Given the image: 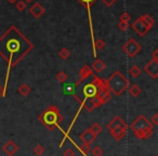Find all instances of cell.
Listing matches in <instances>:
<instances>
[{"label":"cell","mask_w":158,"mask_h":156,"mask_svg":"<svg viewBox=\"0 0 158 156\" xmlns=\"http://www.w3.org/2000/svg\"><path fill=\"white\" fill-rule=\"evenodd\" d=\"M34 49V44L23 35L18 27L11 25L2 35L0 36V57L8 64L6 82L3 85L7 90L9 73L11 67H15L29 52Z\"/></svg>","instance_id":"1"},{"label":"cell","mask_w":158,"mask_h":156,"mask_svg":"<svg viewBox=\"0 0 158 156\" xmlns=\"http://www.w3.org/2000/svg\"><path fill=\"white\" fill-rule=\"evenodd\" d=\"M38 119L49 131H52L56 127H59L64 118L57 106L50 105L38 116Z\"/></svg>","instance_id":"2"},{"label":"cell","mask_w":158,"mask_h":156,"mask_svg":"<svg viewBox=\"0 0 158 156\" xmlns=\"http://www.w3.org/2000/svg\"><path fill=\"white\" fill-rule=\"evenodd\" d=\"M105 86L110 93H114L116 97H120L129 87V80L123 73L116 70L105 79Z\"/></svg>","instance_id":"3"},{"label":"cell","mask_w":158,"mask_h":156,"mask_svg":"<svg viewBox=\"0 0 158 156\" xmlns=\"http://www.w3.org/2000/svg\"><path fill=\"white\" fill-rule=\"evenodd\" d=\"M130 129L133 131L134 136L138 139H149L154 133L153 125L152 123L144 116V115H139L131 124H130Z\"/></svg>","instance_id":"4"},{"label":"cell","mask_w":158,"mask_h":156,"mask_svg":"<svg viewBox=\"0 0 158 156\" xmlns=\"http://www.w3.org/2000/svg\"><path fill=\"white\" fill-rule=\"evenodd\" d=\"M121 49H123V52H125L128 57L132 59V57H134L135 55H138L139 53L141 52L142 47H141V44H139L134 38H130V39H128L127 42L121 47Z\"/></svg>","instance_id":"5"},{"label":"cell","mask_w":158,"mask_h":156,"mask_svg":"<svg viewBox=\"0 0 158 156\" xmlns=\"http://www.w3.org/2000/svg\"><path fill=\"white\" fill-rule=\"evenodd\" d=\"M132 28H133L134 31L136 32V34H138L139 36H141V37L146 35V34L149 32V29H151L146 24H145L142 16H139V18L134 21L133 24H132Z\"/></svg>","instance_id":"6"},{"label":"cell","mask_w":158,"mask_h":156,"mask_svg":"<svg viewBox=\"0 0 158 156\" xmlns=\"http://www.w3.org/2000/svg\"><path fill=\"white\" fill-rule=\"evenodd\" d=\"M97 92H98V87H97V85L93 82V80L91 82H89V84L85 85V86L82 87V95H84L82 102H84L85 100L91 99V98H93L94 95H97ZM82 102H81V104H82Z\"/></svg>","instance_id":"7"},{"label":"cell","mask_w":158,"mask_h":156,"mask_svg":"<svg viewBox=\"0 0 158 156\" xmlns=\"http://www.w3.org/2000/svg\"><path fill=\"white\" fill-rule=\"evenodd\" d=\"M144 70L151 78L156 79L158 77V61L152 60L144 66Z\"/></svg>","instance_id":"8"},{"label":"cell","mask_w":158,"mask_h":156,"mask_svg":"<svg viewBox=\"0 0 158 156\" xmlns=\"http://www.w3.org/2000/svg\"><path fill=\"white\" fill-rule=\"evenodd\" d=\"M90 76H93V72H92V70H91V67L89 65H84L81 68H80V70H79L78 82H77L76 84H74L75 88H77V87L81 84L84 80H86L87 78H89Z\"/></svg>","instance_id":"9"},{"label":"cell","mask_w":158,"mask_h":156,"mask_svg":"<svg viewBox=\"0 0 158 156\" xmlns=\"http://www.w3.org/2000/svg\"><path fill=\"white\" fill-rule=\"evenodd\" d=\"M110 133L116 141H120L127 136V127H116L110 129Z\"/></svg>","instance_id":"10"},{"label":"cell","mask_w":158,"mask_h":156,"mask_svg":"<svg viewBox=\"0 0 158 156\" xmlns=\"http://www.w3.org/2000/svg\"><path fill=\"white\" fill-rule=\"evenodd\" d=\"M44 11H46V9H44L39 2H35L31 8H29V13L36 19H39L40 16L44 13Z\"/></svg>","instance_id":"11"},{"label":"cell","mask_w":158,"mask_h":156,"mask_svg":"<svg viewBox=\"0 0 158 156\" xmlns=\"http://www.w3.org/2000/svg\"><path fill=\"white\" fill-rule=\"evenodd\" d=\"M18 150H19V146L12 140H9L2 146V151L5 152L7 155H9V156H13L14 154L18 152Z\"/></svg>","instance_id":"12"},{"label":"cell","mask_w":158,"mask_h":156,"mask_svg":"<svg viewBox=\"0 0 158 156\" xmlns=\"http://www.w3.org/2000/svg\"><path fill=\"white\" fill-rule=\"evenodd\" d=\"M116 127H128V126H127V123H126L120 116H115L114 118L107 124V129L110 130Z\"/></svg>","instance_id":"13"},{"label":"cell","mask_w":158,"mask_h":156,"mask_svg":"<svg viewBox=\"0 0 158 156\" xmlns=\"http://www.w3.org/2000/svg\"><path fill=\"white\" fill-rule=\"evenodd\" d=\"M95 139H97V136L91 132L90 129H87L80 134V140L85 143V144H91L92 142H94Z\"/></svg>","instance_id":"14"},{"label":"cell","mask_w":158,"mask_h":156,"mask_svg":"<svg viewBox=\"0 0 158 156\" xmlns=\"http://www.w3.org/2000/svg\"><path fill=\"white\" fill-rule=\"evenodd\" d=\"M90 67H91V70H92V72H94L95 74H100V73L103 72L104 68H105V64H104V62L102 61V60L97 59L91 64Z\"/></svg>","instance_id":"15"},{"label":"cell","mask_w":158,"mask_h":156,"mask_svg":"<svg viewBox=\"0 0 158 156\" xmlns=\"http://www.w3.org/2000/svg\"><path fill=\"white\" fill-rule=\"evenodd\" d=\"M128 91H129L130 95H132V97L136 98L139 97V95L142 93V89H141V87H139L138 85H131V86L128 87Z\"/></svg>","instance_id":"16"},{"label":"cell","mask_w":158,"mask_h":156,"mask_svg":"<svg viewBox=\"0 0 158 156\" xmlns=\"http://www.w3.org/2000/svg\"><path fill=\"white\" fill-rule=\"evenodd\" d=\"M105 47H106V44H105V41H104L103 39L94 40V42H93V54H94V57L97 55L95 51H97V50H103Z\"/></svg>","instance_id":"17"},{"label":"cell","mask_w":158,"mask_h":156,"mask_svg":"<svg viewBox=\"0 0 158 156\" xmlns=\"http://www.w3.org/2000/svg\"><path fill=\"white\" fill-rule=\"evenodd\" d=\"M18 92L20 93L22 97H27V95H29V92H31V87H29V85H27V84H22L20 87H19Z\"/></svg>","instance_id":"18"},{"label":"cell","mask_w":158,"mask_h":156,"mask_svg":"<svg viewBox=\"0 0 158 156\" xmlns=\"http://www.w3.org/2000/svg\"><path fill=\"white\" fill-rule=\"evenodd\" d=\"M89 129L91 130V132H92L94 136H99V134H101V132H102V130H103V128H102V126L100 125V124H98V123H94L92 126H91Z\"/></svg>","instance_id":"19"},{"label":"cell","mask_w":158,"mask_h":156,"mask_svg":"<svg viewBox=\"0 0 158 156\" xmlns=\"http://www.w3.org/2000/svg\"><path fill=\"white\" fill-rule=\"evenodd\" d=\"M142 73V70L139 67L138 65H132L131 67L129 68V74L131 75L132 77H139Z\"/></svg>","instance_id":"20"},{"label":"cell","mask_w":158,"mask_h":156,"mask_svg":"<svg viewBox=\"0 0 158 156\" xmlns=\"http://www.w3.org/2000/svg\"><path fill=\"white\" fill-rule=\"evenodd\" d=\"M141 16H142L143 21H144L145 24H146L149 28H152V27L154 26V24H155V20H154L149 14H144V15H141Z\"/></svg>","instance_id":"21"},{"label":"cell","mask_w":158,"mask_h":156,"mask_svg":"<svg viewBox=\"0 0 158 156\" xmlns=\"http://www.w3.org/2000/svg\"><path fill=\"white\" fill-rule=\"evenodd\" d=\"M89 101H90V103L93 105V108H100V106L104 105L103 102L101 101V99H100L98 95H94L93 98H91V99H89Z\"/></svg>","instance_id":"22"},{"label":"cell","mask_w":158,"mask_h":156,"mask_svg":"<svg viewBox=\"0 0 158 156\" xmlns=\"http://www.w3.org/2000/svg\"><path fill=\"white\" fill-rule=\"evenodd\" d=\"M67 78H68L67 74H66L65 72H63V70H61V72H59L56 74V80L59 82H61V84L65 82L66 80H67Z\"/></svg>","instance_id":"23"},{"label":"cell","mask_w":158,"mask_h":156,"mask_svg":"<svg viewBox=\"0 0 158 156\" xmlns=\"http://www.w3.org/2000/svg\"><path fill=\"white\" fill-rule=\"evenodd\" d=\"M15 8L18 11L23 12L27 8V3L25 2V1H23V0H18L15 2Z\"/></svg>","instance_id":"24"},{"label":"cell","mask_w":158,"mask_h":156,"mask_svg":"<svg viewBox=\"0 0 158 156\" xmlns=\"http://www.w3.org/2000/svg\"><path fill=\"white\" fill-rule=\"evenodd\" d=\"M69 55H70L69 50L66 48L61 49L59 52V57H60V59H62V60H67L68 57H69Z\"/></svg>","instance_id":"25"},{"label":"cell","mask_w":158,"mask_h":156,"mask_svg":"<svg viewBox=\"0 0 158 156\" xmlns=\"http://www.w3.org/2000/svg\"><path fill=\"white\" fill-rule=\"evenodd\" d=\"M78 149H79V151L84 154V155H87V154H89V153H90V151H91L90 144H85V143L82 145H80Z\"/></svg>","instance_id":"26"},{"label":"cell","mask_w":158,"mask_h":156,"mask_svg":"<svg viewBox=\"0 0 158 156\" xmlns=\"http://www.w3.org/2000/svg\"><path fill=\"white\" fill-rule=\"evenodd\" d=\"M44 153V147L41 144H37L34 147V154L37 156H41Z\"/></svg>","instance_id":"27"},{"label":"cell","mask_w":158,"mask_h":156,"mask_svg":"<svg viewBox=\"0 0 158 156\" xmlns=\"http://www.w3.org/2000/svg\"><path fill=\"white\" fill-rule=\"evenodd\" d=\"M77 1L81 3V5L84 6V7H86V8L90 7L91 8V6H92L93 3H94L95 1H97V0H77Z\"/></svg>","instance_id":"28"},{"label":"cell","mask_w":158,"mask_h":156,"mask_svg":"<svg viewBox=\"0 0 158 156\" xmlns=\"http://www.w3.org/2000/svg\"><path fill=\"white\" fill-rule=\"evenodd\" d=\"M103 153H104V151L102 150L101 146H99V145H97V146L92 150L93 156H102V155H103Z\"/></svg>","instance_id":"29"},{"label":"cell","mask_w":158,"mask_h":156,"mask_svg":"<svg viewBox=\"0 0 158 156\" xmlns=\"http://www.w3.org/2000/svg\"><path fill=\"white\" fill-rule=\"evenodd\" d=\"M117 26H118V28L120 29L121 32H126V31H128L130 25H129V23H127V22H119Z\"/></svg>","instance_id":"30"},{"label":"cell","mask_w":158,"mask_h":156,"mask_svg":"<svg viewBox=\"0 0 158 156\" xmlns=\"http://www.w3.org/2000/svg\"><path fill=\"white\" fill-rule=\"evenodd\" d=\"M131 20V15L128 12H123L120 15V22H127L129 23V21Z\"/></svg>","instance_id":"31"},{"label":"cell","mask_w":158,"mask_h":156,"mask_svg":"<svg viewBox=\"0 0 158 156\" xmlns=\"http://www.w3.org/2000/svg\"><path fill=\"white\" fill-rule=\"evenodd\" d=\"M116 1H117V0H102V2H103L104 5H105L106 7H108V8H110L113 5H114V3H116Z\"/></svg>","instance_id":"32"},{"label":"cell","mask_w":158,"mask_h":156,"mask_svg":"<svg viewBox=\"0 0 158 156\" xmlns=\"http://www.w3.org/2000/svg\"><path fill=\"white\" fill-rule=\"evenodd\" d=\"M152 125L153 126H158V113H155L152 117Z\"/></svg>","instance_id":"33"},{"label":"cell","mask_w":158,"mask_h":156,"mask_svg":"<svg viewBox=\"0 0 158 156\" xmlns=\"http://www.w3.org/2000/svg\"><path fill=\"white\" fill-rule=\"evenodd\" d=\"M63 156H75V152L72 149H66L63 153Z\"/></svg>","instance_id":"34"},{"label":"cell","mask_w":158,"mask_h":156,"mask_svg":"<svg viewBox=\"0 0 158 156\" xmlns=\"http://www.w3.org/2000/svg\"><path fill=\"white\" fill-rule=\"evenodd\" d=\"M152 57H153V60H155V61H158V50H154Z\"/></svg>","instance_id":"35"},{"label":"cell","mask_w":158,"mask_h":156,"mask_svg":"<svg viewBox=\"0 0 158 156\" xmlns=\"http://www.w3.org/2000/svg\"><path fill=\"white\" fill-rule=\"evenodd\" d=\"M1 97H6V91H5V89H3V87L2 86H0V98Z\"/></svg>","instance_id":"36"},{"label":"cell","mask_w":158,"mask_h":156,"mask_svg":"<svg viewBox=\"0 0 158 156\" xmlns=\"http://www.w3.org/2000/svg\"><path fill=\"white\" fill-rule=\"evenodd\" d=\"M18 0H8V2L9 3H11V5H13V3H15Z\"/></svg>","instance_id":"37"},{"label":"cell","mask_w":158,"mask_h":156,"mask_svg":"<svg viewBox=\"0 0 158 156\" xmlns=\"http://www.w3.org/2000/svg\"><path fill=\"white\" fill-rule=\"evenodd\" d=\"M23 1H25L26 3H29V2H33L34 0H23Z\"/></svg>","instance_id":"38"}]
</instances>
